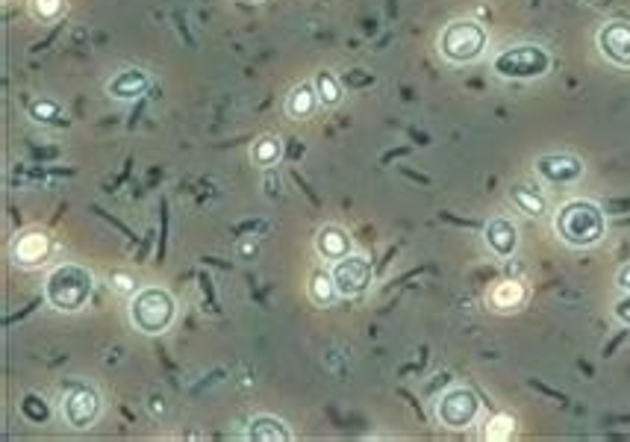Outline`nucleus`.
Returning <instances> with one entry per match:
<instances>
[{"label": "nucleus", "instance_id": "nucleus-17", "mask_svg": "<svg viewBox=\"0 0 630 442\" xmlns=\"http://www.w3.org/2000/svg\"><path fill=\"white\" fill-rule=\"evenodd\" d=\"M510 201H513V207H516L519 213H525L530 219H539V216H545V210H548L545 198L536 195V192L527 189V186H513V189H510Z\"/></svg>", "mask_w": 630, "mask_h": 442}, {"label": "nucleus", "instance_id": "nucleus-24", "mask_svg": "<svg viewBox=\"0 0 630 442\" xmlns=\"http://www.w3.org/2000/svg\"><path fill=\"white\" fill-rule=\"evenodd\" d=\"M112 283H115V289H118V292H133V289H136L133 277L124 275V272H112Z\"/></svg>", "mask_w": 630, "mask_h": 442}, {"label": "nucleus", "instance_id": "nucleus-9", "mask_svg": "<svg viewBox=\"0 0 630 442\" xmlns=\"http://www.w3.org/2000/svg\"><path fill=\"white\" fill-rule=\"evenodd\" d=\"M598 51L610 65L630 68V21H607L598 30Z\"/></svg>", "mask_w": 630, "mask_h": 442}, {"label": "nucleus", "instance_id": "nucleus-8", "mask_svg": "<svg viewBox=\"0 0 630 442\" xmlns=\"http://www.w3.org/2000/svg\"><path fill=\"white\" fill-rule=\"evenodd\" d=\"M62 416L77 431L95 425V419L101 416V398H98V392L89 387L68 389L65 392V401H62Z\"/></svg>", "mask_w": 630, "mask_h": 442}, {"label": "nucleus", "instance_id": "nucleus-26", "mask_svg": "<svg viewBox=\"0 0 630 442\" xmlns=\"http://www.w3.org/2000/svg\"><path fill=\"white\" fill-rule=\"evenodd\" d=\"M248 3H257V0H248Z\"/></svg>", "mask_w": 630, "mask_h": 442}, {"label": "nucleus", "instance_id": "nucleus-16", "mask_svg": "<svg viewBox=\"0 0 630 442\" xmlns=\"http://www.w3.org/2000/svg\"><path fill=\"white\" fill-rule=\"evenodd\" d=\"M251 442H289L292 440V434H289V428L280 422V419H274V416H257L254 422H251V428H248V434H245Z\"/></svg>", "mask_w": 630, "mask_h": 442}, {"label": "nucleus", "instance_id": "nucleus-14", "mask_svg": "<svg viewBox=\"0 0 630 442\" xmlns=\"http://www.w3.org/2000/svg\"><path fill=\"white\" fill-rule=\"evenodd\" d=\"M315 251L324 257V260H342V257H348L351 254V236L342 230V227H336V224H327V227H321L318 230V236H315Z\"/></svg>", "mask_w": 630, "mask_h": 442}, {"label": "nucleus", "instance_id": "nucleus-11", "mask_svg": "<svg viewBox=\"0 0 630 442\" xmlns=\"http://www.w3.org/2000/svg\"><path fill=\"white\" fill-rule=\"evenodd\" d=\"M483 242L495 257L507 260L519 248V227L510 219H492L483 227Z\"/></svg>", "mask_w": 630, "mask_h": 442}, {"label": "nucleus", "instance_id": "nucleus-7", "mask_svg": "<svg viewBox=\"0 0 630 442\" xmlns=\"http://www.w3.org/2000/svg\"><path fill=\"white\" fill-rule=\"evenodd\" d=\"M330 275H333V283H336L339 295L354 298V295H363L368 286H371L374 269H371V263H368L366 257L348 254V257L336 260V266H333Z\"/></svg>", "mask_w": 630, "mask_h": 442}, {"label": "nucleus", "instance_id": "nucleus-25", "mask_svg": "<svg viewBox=\"0 0 630 442\" xmlns=\"http://www.w3.org/2000/svg\"><path fill=\"white\" fill-rule=\"evenodd\" d=\"M616 286H619L622 292H630V263L619 269V275H616Z\"/></svg>", "mask_w": 630, "mask_h": 442}, {"label": "nucleus", "instance_id": "nucleus-13", "mask_svg": "<svg viewBox=\"0 0 630 442\" xmlns=\"http://www.w3.org/2000/svg\"><path fill=\"white\" fill-rule=\"evenodd\" d=\"M151 86V77L139 68H124L118 71L109 83H106V92L118 101H133L139 95H145V89Z\"/></svg>", "mask_w": 630, "mask_h": 442}, {"label": "nucleus", "instance_id": "nucleus-12", "mask_svg": "<svg viewBox=\"0 0 630 442\" xmlns=\"http://www.w3.org/2000/svg\"><path fill=\"white\" fill-rule=\"evenodd\" d=\"M48 251H51V239H48V233H42V230H30V233H24V236L15 242L12 257H15V263H18V266L33 269V266H39V263L48 257Z\"/></svg>", "mask_w": 630, "mask_h": 442}, {"label": "nucleus", "instance_id": "nucleus-4", "mask_svg": "<svg viewBox=\"0 0 630 442\" xmlns=\"http://www.w3.org/2000/svg\"><path fill=\"white\" fill-rule=\"evenodd\" d=\"M174 316H177V304H174L171 292H165L159 286L136 292L130 301V322L136 325V331L148 333V336L168 331Z\"/></svg>", "mask_w": 630, "mask_h": 442}, {"label": "nucleus", "instance_id": "nucleus-3", "mask_svg": "<svg viewBox=\"0 0 630 442\" xmlns=\"http://www.w3.org/2000/svg\"><path fill=\"white\" fill-rule=\"evenodd\" d=\"M486 51V27L474 18H457L439 33V54L454 65L480 59Z\"/></svg>", "mask_w": 630, "mask_h": 442}, {"label": "nucleus", "instance_id": "nucleus-19", "mask_svg": "<svg viewBox=\"0 0 630 442\" xmlns=\"http://www.w3.org/2000/svg\"><path fill=\"white\" fill-rule=\"evenodd\" d=\"M336 295H339V289H336V283H333V275L315 272V275L310 277V298H313L318 307H330V304L336 301Z\"/></svg>", "mask_w": 630, "mask_h": 442}, {"label": "nucleus", "instance_id": "nucleus-23", "mask_svg": "<svg viewBox=\"0 0 630 442\" xmlns=\"http://www.w3.org/2000/svg\"><path fill=\"white\" fill-rule=\"evenodd\" d=\"M613 313H616V319H619L625 328H630V292H625V298L616 301V310H613Z\"/></svg>", "mask_w": 630, "mask_h": 442}, {"label": "nucleus", "instance_id": "nucleus-18", "mask_svg": "<svg viewBox=\"0 0 630 442\" xmlns=\"http://www.w3.org/2000/svg\"><path fill=\"white\" fill-rule=\"evenodd\" d=\"M315 92H318V104L321 107H336L342 101V86L339 80L333 77V71H318L315 77Z\"/></svg>", "mask_w": 630, "mask_h": 442}, {"label": "nucleus", "instance_id": "nucleus-2", "mask_svg": "<svg viewBox=\"0 0 630 442\" xmlns=\"http://www.w3.org/2000/svg\"><path fill=\"white\" fill-rule=\"evenodd\" d=\"M95 292V277L89 269L77 266V263H62L56 266L48 280H45V298L51 301V307L62 313H77L89 304Z\"/></svg>", "mask_w": 630, "mask_h": 442}, {"label": "nucleus", "instance_id": "nucleus-15", "mask_svg": "<svg viewBox=\"0 0 630 442\" xmlns=\"http://www.w3.org/2000/svg\"><path fill=\"white\" fill-rule=\"evenodd\" d=\"M318 110V92H315L313 83H301L289 92L286 98V115L301 121V118H310L313 112Z\"/></svg>", "mask_w": 630, "mask_h": 442}, {"label": "nucleus", "instance_id": "nucleus-1", "mask_svg": "<svg viewBox=\"0 0 630 442\" xmlns=\"http://www.w3.org/2000/svg\"><path fill=\"white\" fill-rule=\"evenodd\" d=\"M554 230L569 248H592L607 236V216L595 201L575 198L557 210Z\"/></svg>", "mask_w": 630, "mask_h": 442}, {"label": "nucleus", "instance_id": "nucleus-6", "mask_svg": "<svg viewBox=\"0 0 630 442\" xmlns=\"http://www.w3.org/2000/svg\"><path fill=\"white\" fill-rule=\"evenodd\" d=\"M480 413V401L474 395L472 389L466 387H454L448 389L439 401H436V416L445 428L451 431H463L469 428L474 419Z\"/></svg>", "mask_w": 630, "mask_h": 442}, {"label": "nucleus", "instance_id": "nucleus-5", "mask_svg": "<svg viewBox=\"0 0 630 442\" xmlns=\"http://www.w3.org/2000/svg\"><path fill=\"white\" fill-rule=\"evenodd\" d=\"M551 56L539 45H513L492 59V71L504 80H533L548 74Z\"/></svg>", "mask_w": 630, "mask_h": 442}, {"label": "nucleus", "instance_id": "nucleus-22", "mask_svg": "<svg viewBox=\"0 0 630 442\" xmlns=\"http://www.w3.org/2000/svg\"><path fill=\"white\" fill-rule=\"evenodd\" d=\"M30 12H33V18H36V21H42V24H53V21H59V18H62V12H65V0H30Z\"/></svg>", "mask_w": 630, "mask_h": 442}, {"label": "nucleus", "instance_id": "nucleus-10", "mask_svg": "<svg viewBox=\"0 0 630 442\" xmlns=\"http://www.w3.org/2000/svg\"><path fill=\"white\" fill-rule=\"evenodd\" d=\"M536 174L554 186H566V183H578L583 177V163L575 154H542L536 160Z\"/></svg>", "mask_w": 630, "mask_h": 442}, {"label": "nucleus", "instance_id": "nucleus-21", "mask_svg": "<svg viewBox=\"0 0 630 442\" xmlns=\"http://www.w3.org/2000/svg\"><path fill=\"white\" fill-rule=\"evenodd\" d=\"M280 154H283V145H280V139H277V136H263V139L254 145V151H251L254 163L265 168L274 166V163L280 160Z\"/></svg>", "mask_w": 630, "mask_h": 442}, {"label": "nucleus", "instance_id": "nucleus-20", "mask_svg": "<svg viewBox=\"0 0 630 442\" xmlns=\"http://www.w3.org/2000/svg\"><path fill=\"white\" fill-rule=\"evenodd\" d=\"M522 301H525V289H522V283H516V280H504V283H498V289L492 292V304L501 307V310L519 307Z\"/></svg>", "mask_w": 630, "mask_h": 442}]
</instances>
